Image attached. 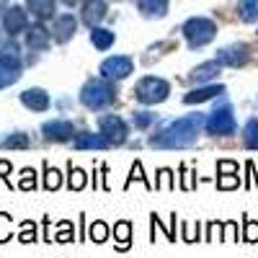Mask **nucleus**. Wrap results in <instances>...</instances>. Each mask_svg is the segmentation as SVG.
<instances>
[{
  "instance_id": "nucleus-1",
  "label": "nucleus",
  "mask_w": 258,
  "mask_h": 258,
  "mask_svg": "<svg viewBox=\"0 0 258 258\" xmlns=\"http://www.w3.org/2000/svg\"><path fill=\"white\" fill-rule=\"evenodd\" d=\"M199 129H202V116L191 114V116H183L173 124H168L163 132L153 135L150 137V145L158 150H181V147H188L197 142Z\"/></svg>"
},
{
  "instance_id": "nucleus-2",
  "label": "nucleus",
  "mask_w": 258,
  "mask_h": 258,
  "mask_svg": "<svg viewBox=\"0 0 258 258\" xmlns=\"http://www.w3.org/2000/svg\"><path fill=\"white\" fill-rule=\"evenodd\" d=\"M80 101H83L85 109L101 111V109H106V106H111L116 101V91H114L111 80H106V78L88 80L83 85V91H80Z\"/></svg>"
},
{
  "instance_id": "nucleus-3",
  "label": "nucleus",
  "mask_w": 258,
  "mask_h": 258,
  "mask_svg": "<svg viewBox=\"0 0 258 258\" xmlns=\"http://www.w3.org/2000/svg\"><path fill=\"white\" fill-rule=\"evenodd\" d=\"M183 36L188 41L191 49H202L207 47L209 41L217 36V24L212 18H204V16H194L183 24Z\"/></svg>"
},
{
  "instance_id": "nucleus-4",
  "label": "nucleus",
  "mask_w": 258,
  "mask_h": 258,
  "mask_svg": "<svg viewBox=\"0 0 258 258\" xmlns=\"http://www.w3.org/2000/svg\"><path fill=\"white\" fill-rule=\"evenodd\" d=\"M21 78V59H18V47L3 44L0 47V88H8Z\"/></svg>"
},
{
  "instance_id": "nucleus-5",
  "label": "nucleus",
  "mask_w": 258,
  "mask_h": 258,
  "mask_svg": "<svg viewBox=\"0 0 258 258\" xmlns=\"http://www.w3.org/2000/svg\"><path fill=\"white\" fill-rule=\"evenodd\" d=\"M168 93H170V85L160 78H153V75L142 78L135 85V98L140 103H160V101L168 98Z\"/></svg>"
},
{
  "instance_id": "nucleus-6",
  "label": "nucleus",
  "mask_w": 258,
  "mask_h": 258,
  "mask_svg": "<svg viewBox=\"0 0 258 258\" xmlns=\"http://www.w3.org/2000/svg\"><path fill=\"white\" fill-rule=\"evenodd\" d=\"M204 129H207V135H214V137H230V135H235L238 121H235V116H232V109H230V106H220V109H214L209 114V119L204 121Z\"/></svg>"
},
{
  "instance_id": "nucleus-7",
  "label": "nucleus",
  "mask_w": 258,
  "mask_h": 258,
  "mask_svg": "<svg viewBox=\"0 0 258 258\" xmlns=\"http://www.w3.org/2000/svg\"><path fill=\"white\" fill-rule=\"evenodd\" d=\"M98 132L109 140L111 145H124L129 129H126V124H124L121 116L109 114V116H101V119H98Z\"/></svg>"
},
{
  "instance_id": "nucleus-8",
  "label": "nucleus",
  "mask_w": 258,
  "mask_h": 258,
  "mask_svg": "<svg viewBox=\"0 0 258 258\" xmlns=\"http://www.w3.org/2000/svg\"><path fill=\"white\" fill-rule=\"evenodd\" d=\"M248 57H250V49H248V44H243V41L222 47L217 52V62L222 64V68H243V64L248 62Z\"/></svg>"
},
{
  "instance_id": "nucleus-9",
  "label": "nucleus",
  "mask_w": 258,
  "mask_h": 258,
  "mask_svg": "<svg viewBox=\"0 0 258 258\" xmlns=\"http://www.w3.org/2000/svg\"><path fill=\"white\" fill-rule=\"evenodd\" d=\"M132 70H135V62L129 57H109L101 62V75L106 80H124Z\"/></svg>"
},
{
  "instance_id": "nucleus-10",
  "label": "nucleus",
  "mask_w": 258,
  "mask_h": 258,
  "mask_svg": "<svg viewBox=\"0 0 258 258\" xmlns=\"http://www.w3.org/2000/svg\"><path fill=\"white\" fill-rule=\"evenodd\" d=\"M3 29L6 34L13 39L16 34L26 31L29 29V18H26V11L18 8V6H8V11L3 13Z\"/></svg>"
},
{
  "instance_id": "nucleus-11",
  "label": "nucleus",
  "mask_w": 258,
  "mask_h": 258,
  "mask_svg": "<svg viewBox=\"0 0 258 258\" xmlns=\"http://www.w3.org/2000/svg\"><path fill=\"white\" fill-rule=\"evenodd\" d=\"M41 132H44V140H49V142H68L75 137V126L64 119H54L41 126Z\"/></svg>"
},
{
  "instance_id": "nucleus-12",
  "label": "nucleus",
  "mask_w": 258,
  "mask_h": 258,
  "mask_svg": "<svg viewBox=\"0 0 258 258\" xmlns=\"http://www.w3.org/2000/svg\"><path fill=\"white\" fill-rule=\"evenodd\" d=\"M75 29H78L75 16H73V13H64V16H57L54 29H52V36H54V41L64 44V41H70V39L75 36Z\"/></svg>"
},
{
  "instance_id": "nucleus-13",
  "label": "nucleus",
  "mask_w": 258,
  "mask_h": 258,
  "mask_svg": "<svg viewBox=\"0 0 258 258\" xmlns=\"http://www.w3.org/2000/svg\"><path fill=\"white\" fill-rule=\"evenodd\" d=\"M21 103H24L26 109H31V111H47L52 101L41 88H29V91L21 93Z\"/></svg>"
},
{
  "instance_id": "nucleus-14",
  "label": "nucleus",
  "mask_w": 258,
  "mask_h": 258,
  "mask_svg": "<svg viewBox=\"0 0 258 258\" xmlns=\"http://www.w3.org/2000/svg\"><path fill=\"white\" fill-rule=\"evenodd\" d=\"M103 18H106V3L103 0H83V21L91 29L98 26Z\"/></svg>"
},
{
  "instance_id": "nucleus-15",
  "label": "nucleus",
  "mask_w": 258,
  "mask_h": 258,
  "mask_svg": "<svg viewBox=\"0 0 258 258\" xmlns=\"http://www.w3.org/2000/svg\"><path fill=\"white\" fill-rule=\"evenodd\" d=\"M220 70H222V64H220L217 59H212V62H204V64H199V68H194L191 75H188V80H191L194 85H202V83L214 80V78L220 75Z\"/></svg>"
},
{
  "instance_id": "nucleus-16",
  "label": "nucleus",
  "mask_w": 258,
  "mask_h": 258,
  "mask_svg": "<svg viewBox=\"0 0 258 258\" xmlns=\"http://www.w3.org/2000/svg\"><path fill=\"white\" fill-rule=\"evenodd\" d=\"M26 47H29L31 52H44V49L49 47V31L41 26V24L26 29Z\"/></svg>"
},
{
  "instance_id": "nucleus-17",
  "label": "nucleus",
  "mask_w": 258,
  "mask_h": 258,
  "mask_svg": "<svg viewBox=\"0 0 258 258\" xmlns=\"http://www.w3.org/2000/svg\"><path fill=\"white\" fill-rule=\"evenodd\" d=\"M225 93V85H202V88H197V91H191V93H186L183 96V103H204V101H209V98H217V96H222Z\"/></svg>"
},
{
  "instance_id": "nucleus-18",
  "label": "nucleus",
  "mask_w": 258,
  "mask_h": 258,
  "mask_svg": "<svg viewBox=\"0 0 258 258\" xmlns=\"http://www.w3.org/2000/svg\"><path fill=\"white\" fill-rule=\"evenodd\" d=\"M75 147L78 150H106V147H111V142L106 140L101 132L98 135L83 132V135H75Z\"/></svg>"
},
{
  "instance_id": "nucleus-19",
  "label": "nucleus",
  "mask_w": 258,
  "mask_h": 258,
  "mask_svg": "<svg viewBox=\"0 0 258 258\" xmlns=\"http://www.w3.org/2000/svg\"><path fill=\"white\" fill-rule=\"evenodd\" d=\"M137 8L147 18H163L168 11V0H137Z\"/></svg>"
},
{
  "instance_id": "nucleus-20",
  "label": "nucleus",
  "mask_w": 258,
  "mask_h": 258,
  "mask_svg": "<svg viewBox=\"0 0 258 258\" xmlns=\"http://www.w3.org/2000/svg\"><path fill=\"white\" fill-rule=\"evenodd\" d=\"M54 8H57L54 0H29V11H31V16L39 18V21L52 18V16H54Z\"/></svg>"
},
{
  "instance_id": "nucleus-21",
  "label": "nucleus",
  "mask_w": 258,
  "mask_h": 258,
  "mask_svg": "<svg viewBox=\"0 0 258 258\" xmlns=\"http://www.w3.org/2000/svg\"><path fill=\"white\" fill-rule=\"evenodd\" d=\"M91 41H93V47H96V49L106 52V49H109V47L114 44V31L93 26V29H91Z\"/></svg>"
},
{
  "instance_id": "nucleus-22",
  "label": "nucleus",
  "mask_w": 258,
  "mask_h": 258,
  "mask_svg": "<svg viewBox=\"0 0 258 258\" xmlns=\"http://www.w3.org/2000/svg\"><path fill=\"white\" fill-rule=\"evenodd\" d=\"M238 16L245 24H255L258 21V0H238Z\"/></svg>"
},
{
  "instance_id": "nucleus-23",
  "label": "nucleus",
  "mask_w": 258,
  "mask_h": 258,
  "mask_svg": "<svg viewBox=\"0 0 258 258\" xmlns=\"http://www.w3.org/2000/svg\"><path fill=\"white\" fill-rule=\"evenodd\" d=\"M243 145L248 150H258V119H248L243 126Z\"/></svg>"
},
{
  "instance_id": "nucleus-24",
  "label": "nucleus",
  "mask_w": 258,
  "mask_h": 258,
  "mask_svg": "<svg viewBox=\"0 0 258 258\" xmlns=\"http://www.w3.org/2000/svg\"><path fill=\"white\" fill-rule=\"evenodd\" d=\"M0 145H3V147H11V150H26V147H31V137L24 135V132H16V135H8Z\"/></svg>"
},
{
  "instance_id": "nucleus-25",
  "label": "nucleus",
  "mask_w": 258,
  "mask_h": 258,
  "mask_svg": "<svg viewBox=\"0 0 258 258\" xmlns=\"http://www.w3.org/2000/svg\"><path fill=\"white\" fill-rule=\"evenodd\" d=\"M114 235H116L119 250H126V248H129V235H132V225H129V222H119V225L114 227Z\"/></svg>"
},
{
  "instance_id": "nucleus-26",
  "label": "nucleus",
  "mask_w": 258,
  "mask_h": 258,
  "mask_svg": "<svg viewBox=\"0 0 258 258\" xmlns=\"http://www.w3.org/2000/svg\"><path fill=\"white\" fill-rule=\"evenodd\" d=\"M85 170H80V168H73L70 165V178H68V183H70V188H75V191H80L83 186H85Z\"/></svg>"
},
{
  "instance_id": "nucleus-27",
  "label": "nucleus",
  "mask_w": 258,
  "mask_h": 258,
  "mask_svg": "<svg viewBox=\"0 0 258 258\" xmlns=\"http://www.w3.org/2000/svg\"><path fill=\"white\" fill-rule=\"evenodd\" d=\"M59 183H62V178H59V170L47 168V170H44V188L54 191V188H59Z\"/></svg>"
},
{
  "instance_id": "nucleus-28",
  "label": "nucleus",
  "mask_w": 258,
  "mask_h": 258,
  "mask_svg": "<svg viewBox=\"0 0 258 258\" xmlns=\"http://www.w3.org/2000/svg\"><path fill=\"white\" fill-rule=\"evenodd\" d=\"M132 121H135V126H137V129H147L150 124L155 121V114H150V111H135Z\"/></svg>"
},
{
  "instance_id": "nucleus-29",
  "label": "nucleus",
  "mask_w": 258,
  "mask_h": 258,
  "mask_svg": "<svg viewBox=\"0 0 258 258\" xmlns=\"http://www.w3.org/2000/svg\"><path fill=\"white\" fill-rule=\"evenodd\" d=\"M106 238H109V227H106L103 222H93V225H91V240L103 243Z\"/></svg>"
},
{
  "instance_id": "nucleus-30",
  "label": "nucleus",
  "mask_w": 258,
  "mask_h": 258,
  "mask_svg": "<svg viewBox=\"0 0 258 258\" xmlns=\"http://www.w3.org/2000/svg\"><path fill=\"white\" fill-rule=\"evenodd\" d=\"M21 188H24V191H29V188H34L36 186V173H34V170H24V173H21V183H18Z\"/></svg>"
},
{
  "instance_id": "nucleus-31",
  "label": "nucleus",
  "mask_w": 258,
  "mask_h": 258,
  "mask_svg": "<svg viewBox=\"0 0 258 258\" xmlns=\"http://www.w3.org/2000/svg\"><path fill=\"white\" fill-rule=\"evenodd\" d=\"M217 186H220V188H235V186H240V178H238V173H225V176L217 181Z\"/></svg>"
},
{
  "instance_id": "nucleus-32",
  "label": "nucleus",
  "mask_w": 258,
  "mask_h": 258,
  "mask_svg": "<svg viewBox=\"0 0 258 258\" xmlns=\"http://www.w3.org/2000/svg\"><path fill=\"white\" fill-rule=\"evenodd\" d=\"M11 238V217L8 214H0V243Z\"/></svg>"
},
{
  "instance_id": "nucleus-33",
  "label": "nucleus",
  "mask_w": 258,
  "mask_h": 258,
  "mask_svg": "<svg viewBox=\"0 0 258 258\" xmlns=\"http://www.w3.org/2000/svg\"><path fill=\"white\" fill-rule=\"evenodd\" d=\"M245 240H248V243H255V240H258V222L245 220Z\"/></svg>"
},
{
  "instance_id": "nucleus-34",
  "label": "nucleus",
  "mask_w": 258,
  "mask_h": 258,
  "mask_svg": "<svg viewBox=\"0 0 258 258\" xmlns=\"http://www.w3.org/2000/svg\"><path fill=\"white\" fill-rule=\"evenodd\" d=\"M220 173H238V165L235 163H230V160H220Z\"/></svg>"
},
{
  "instance_id": "nucleus-35",
  "label": "nucleus",
  "mask_w": 258,
  "mask_h": 258,
  "mask_svg": "<svg viewBox=\"0 0 258 258\" xmlns=\"http://www.w3.org/2000/svg\"><path fill=\"white\" fill-rule=\"evenodd\" d=\"M135 178L147 183V178H145V173H142V165H140V163H135V168H132V178H129V181H135ZM147 188H150V183H147Z\"/></svg>"
},
{
  "instance_id": "nucleus-36",
  "label": "nucleus",
  "mask_w": 258,
  "mask_h": 258,
  "mask_svg": "<svg viewBox=\"0 0 258 258\" xmlns=\"http://www.w3.org/2000/svg\"><path fill=\"white\" fill-rule=\"evenodd\" d=\"M160 188H170L173 183H170V170H160V183H158Z\"/></svg>"
},
{
  "instance_id": "nucleus-37",
  "label": "nucleus",
  "mask_w": 258,
  "mask_h": 258,
  "mask_svg": "<svg viewBox=\"0 0 258 258\" xmlns=\"http://www.w3.org/2000/svg\"><path fill=\"white\" fill-rule=\"evenodd\" d=\"M225 240H235V222L225 225Z\"/></svg>"
},
{
  "instance_id": "nucleus-38",
  "label": "nucleus",
  "mask_w": 258,
  "mask_h": 258,
  "mask_svg": "<svg viewBox=\"0 0 258 258\" xmlns=\"http://www.w3.org/2000/svg\"><path fill=\"white\" fill-rule=\"evenodd\" d=\"M6 173H11V163L0 160V178H6Z\"/></svg>"
},
{
  "instance_id": "nucleus-39",
  "label": "nucleus",
  "mask_w": 258,
  "mask_h": 258,
  "mask_svg": "<svg viewBox=\"0 0 258 258\" xmlns=\"http://www.w3.org/2000/svg\"><path fill=\"white\" fill-rule=\"evenodd\" d=\"M8 11V0H0V13H6Z\"/></svg>"
},
{
  "instance_id": "nucleus-40",
  "label": "nucleus",
  "mask_w": 258,
  "mask_h": 258,
  "mask_svg": "<svg viewBox=\"0 0 258 258\" xmlns=\"http://www.w3.org/2000/svg\"><path fill=\"white\" fill-rule=\"evenodd\" d=\"M62 3H64V6H70V8H73V6H78V3H80V0H62Z\"/></svg>"
}]
</instances>
